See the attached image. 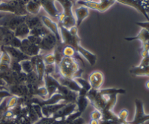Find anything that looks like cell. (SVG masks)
Listing matches in <instances>:
<instances>
[{"label": "cell", "mask_w": 149, "mask_h": 124, "mask_svg": "<svg viewBox=\"0 0 149 124\" xmlns=\"http://www.w3.org/2000/svg\"><path fill=\"white\" fill-rule=\"evenodd\" d=\"M57 68L60 76L71 79L81 77L83 73V70L80 68L78 61L73 57H64Z\"/></svg>", "instance_id": "1"}, {"label": "cell", "mask_w": 149, "mask_h": 124, "mask_svg": "<svg viewBox=\"0 0 149 124\" xmlns=\"http://www.w3.org/2000/svg\"><path fill=\"white\" fill-rule=\"evenodd\" d=\"M0 12H10L17 16L27 15L26 6L20 4L18 1H1L0 4Z\"/></svg>", "instance_id": "2"}, {"label": "cell", "mask_w": 149, "mask_h": 124, "mask_svg": "<svg viewBox=\"0 0 149 124\" xmlns=\"http://www.w3.org/2000/svg\"><path fill=\"white\" fill-rule=\"evenodd\" d=\"M116 1L115 0H101L100 2H87L82 0H79L77 1V4L80 6H84L88 9H92V10H97L100 12H103L106 10H109L111 7L113 5Z\"/></svg>", "instance_id": "3"}, {"label": "cell", "mask_w": 149, "mask_h": 124, "mask_svg": "<svg viewBox=\"0 0 149 124\" xmlns=\"http://www.w3.org/2000/svg\"><path fill=\"white\" fill-rule=\"evenodd\" d=\"M26 16H17L13 14L5 15L0 20V26L7 28L10 30L14 31L19 25L24 23Z\"/></svg>", "instance_id": "4"}, {"label": "cell", "mask_w": 149, "mask_h": 124, "mask_svg": "<svg viewBox=\"0 0 149 124\" xmlns=\"http://www.w3.org/2000/svg\"><path fill=\"white\" fill-rule=\"evenodd\" d=\"M135 115L133 121H128L130 124H143L149 121V114L146 115L144 112L143 103L139 99L135 100Z\"/></svg>", "instance_id": "5"}, {"label": "cell", "mask_w": 149, "mask_h": 124, "mask_svg": "<svg viewBox=\"0 0 149 124\" xmlns=\"http://www.w3.org/2000/svg\"><path fill=\"white\" fill-rule=\"evenodd\" d=\"M30 60L33 64L34 71L37 73L38 77H39L41 87H44L45 86L44 76H45V64L43 61V55L40 54L39 55H36V56H33L31 57Z\"/></svg>", "instance_id": "6"}, {"label": "cell", "mask_w": 149, "mask_h": 124, "mask_svg": "<svg viewBox=\"0 0 149 124\" xmlns=\"http://www.w3.org/2000/svg\"><path fill=\"white\" fill-rule=\"evenodd\" d=\"M57 43L58 41L55 35L52 33H49L42 37V41L40 44L39 45V47L40 48L41 52L45 51L48 54L52 53L56 46Z\"/></svg>", "instance_id": "7"}, {"label": "cell", "mask_w": 149, "mask_h": 124, "mask_svg": "<svg viewBox=\"0 0 149 124\" xmlns=\"http://www.w3.org/2000/svg\"><path fill=\"white\" fill-rule=\"evenodd\" d=\"M19 49L23 53H24L29 57H32L36 56L41 54V49L39 46L32 44L27 38L21 41V44Z\"/></svg>", "instance_id": "8"}, {"label": "cell", "mask_w": 149, "mask_h": 124, "mask_svg": "<svg viewBox=\"0 0 149 124\" xmlns=\"http://www.w3.org/2000/svg\"><path fill=\"white\" fill-rule=\"evenodd\" d=\"M44 82H45V88L47 89V91L48 93L47 99L52 97L54 94H55L57 92L58 87L61 86L59 81L53 76L45 75Z\"/></svg>", "instance_id": "9"}, {"label": "cell", "mask_w": 149, "mask_h": 124, "mask_svg": "<svg viewBox=\"0 0 149 124\" xmlns=\"http://www.w3.org/2000/svg\"><path fill=\"white\" fill-rule=\"evenodd\" d=\"M7 88L9 92L15 97H27L31 96L29 93L26 84H13V85L7 86Z\"/></svg>", "instance_id": "10"}, {"label": "cell", "mask_w": 149, "mask_h": 124, "mask_svg": "<svg viewBox=\"0 0 149 124\" xmlns=\"http://www.w3.org/2000/svg\"><path fill=\"white\" fill-rule=\"evenodd\" d=\"M41 20H42L43 24L49 29V31L55 35L57 41H58V43H62V39H61L58 25L47 16H41Z\"/></svg>", "instance_id": "11"}, {"label": "cell", "mask_w": 149, "mask_h": 124, "mask_svg": "<svg viewBox=\"0 0 149 124\" xmlns=\"http://www.w3.org/2000/svg\"><path fill=\"white\" fill-rule=\"evenodd\" d=\"M2 46L13 60H15L17 62H20L22 61L29 60L31 58L25 55L24 53H23L19 48L13 47V46H3V45Z\"/></svg>", "instance_id": "12"}, {"label": "cell", "mask_w": 149, "mask_h": 124, "mask_svg": "<svg viewBox=\"0 0 149 124\" xmlns=\"http://www.w3.org/2000/svg\"><path fill=\"white\" fill-rule=\"evenodd\" d=\"M77 110L76 103H68L63 107L58 110L52 117L56 120H65L68 116L74 113Z\"/></svg>", "instance_id": "13"}, {"label": "cell", "mask_w": 149, "mask_h": 124, "mask_svg": "<svg viewBox=\"0 0 149 124\" xmlns=\"http://www.w3.org/2000/svg\"><path fill=\"white\" fill-rule=\"evenodd\" d=\"M41 5L46 12L54 18H58L60 12L55 6V0H40Z\"/></svg>", "instance_id": "14"}, {"label": "cell", "mask_w": 149, "mask_h": 124, "mask_svg": "<svg viewBox=\"0 0 149 124\" xmlns=\"http://www.w3.org/2000/svg\"><path fill=\"white\" fill-rule=\"evenodd\" d=\"M104 81L103 74L100 71H94L89 76V83L91 89L98 90L101 88Z\"/></svg>", "instance_id": "15"}, {"label": "cell", "mask_w": 149, "mask_h": 124, "mask_svg": "<svg viewBox=\"0 0 149 124\" xmlns=\"http://www.w3.org/2000/svg\"><path fill=\"white\" fill-rule=\"evenodd\" d=\"M58 76L55 77L57 78L59 83L61 84V85L63 86V87H66V88L69 89L71 91H74L75 92L78 93L79 91L81 89V87H79L78 84H77V81L74 79H71V78H67L62 77L61 76H60L59 73H58Z\"/></svg>", "instance_id": "16"}, {"label": "cell", "mask_w": 149, "mask_h": 124, "mask_svg": "<svg viewBox=\"0 0 149 124\" xmlns=\"http://www.w3.org/2000/svg\"><path fill=\"white\" fill-rule=\"evenodd\" d=\"M65 105H66V103H65L64 102H61V103H58V104L42 106V114H43V116L46 118L52 117L58 110H61Z\"/></svg>", "instance_id": "17"}, {"label": "cell", "mask_w": 149, "mask_h": 124, "mask_svg": "<svg viewBox=\"0 0 149 124\" xmlns=\"http://www.w3.org/2000/svg\"><path fill=\"white\" fill-rule=\"evenodd\" d=\"M74 13L76 16V26L79 28L82 22L89 16L90 11L87 7L84 6H80L75 9Z\"/></svg>", "instance_id": "18"}, {"label": "cell", "mask_w": 149, "mask_h": 124, "mask_svg": "<svg viewBox=\"0 0 149 124\" xmlns=\"http://www.w3.org/2000/svg\"><path fill=\"white\" fill-rule=\"evenodd\" d=\"M77 52H78L85 60H87V62H88L91 66H94L96 64V62H97V55L92 53L91 52H90L89 50L86 49L85 48H84L83 46H80L79 48L77 49Z\"/></svg>", "instance_id": "19"}, {"label": "cell", "mask_w": 149, "mask_h": 124, "mask_svg": "<svg viewBox=\"0 0 149 124\" xmlns=\"http://www.w3.org/2000/svg\"><path fill=\"white\" fill-rule=\"evenodd\" d=\"M115 1H118V2L121 3V4H125V5L127 6H130V7L136 9V10H138L140 12L142 13V14L146 17L148 21H149V17L148 13L145 11V10H144V9L143 8L142 6H141L140 0H115Z\"/></svg>", "instance_id": "20"}, {"label": "cell", "mask_w": 149, "mask_h": 124, "mask_svg": "<svg viewBox=\"0 0 149 124\" xmlns=\"http://www.w3.org/2000/svg\"><path fill=\"white\" fill-rule=\"evenodd\" d=\"M41 8L42 5H41L40 0H31L26 5L28 14L33 15H38Z\"/></svg>", "instance_id": "21"}, {"label": "cell", "mask_w": 149, "mask_h": 124, "mask_svg": "<svg viewBox=\"0 0 149 124\" xmlns=\"http://www.w3.org/2000/svg\"><path fill=\"white\" fill-rule=\"evenodd\" d=\"M13 32H14V34L16 37L23 40V39H26L29 36V34H30V28L28 27L26 23L24 22V23L19 25Z\"/></svg>", "instance_id": "22"}, {"label": "cell", "mask_w": 149, "mask_h": 124, "mask_svg": "<svg viewBox=\"0 0 149 124\" xmlns=\"http://www.w3.org/2000/svg\"><path fill=\"white\" fill-rule=\"evenodd\" d=\"M125 39L127 42L139 40L142 43V45H143L145 44L149 43V32L146 29L142 28L137 36H132V37H126L125 38Z\"/></svg>", "instance_id": "23"}, {"label": "cell", "mask_w": 149, "mask_h": 124, "mask_svg": "<svg viewBox=\"0 0 149 124\" xmlns=\"http://www.w3.org/2000/svg\"><path fill=\"white\" fill-rule=\"evenodd\" d=\"M25 23H26L28 27L30 28V30L40 26V25L43 24L42 20H41V17H39L38 15H33L30 14H28L26 16Z\"/></svg>", "instance_id": "24"}, {"label": "cell", "mask_w": 149, "mask_h": 124, "mask_svg": "<svg viewBox=\"0 0 149 124\" xmlns=\"http://www.w3.org/2000/svg\"><path fill=\"white\" fill-rule=\"evenodd\" d=\"M90 101H89L88 98H87V95H81V94H78V97H77V111L80 112V113H83L86 108L88 106Z\"/></svg>", "instance_id": "25"}, {"label": "cell", "mask_w": 149, "mask_h": 124, "mask_svg": "<svg viewBox=\"0 0 149 124\" xmlns=\"http://www.w3.org/2000/svg\"><path fill=\"white\" fill-rule=\"evenodd\" d=\"M130 73L136 76L149 77V66L139 67L135 66L130 69Z\"/></svg>", "instance_id": "26"}, {"label": "cell", "mask_w": 149, "mask_h": 124, "mask_svg": "<svg viewBox=\"0 0 149 124\" xmlns=\"http://www.w3.org/2000/svg\"><path fill=\"white\" fill-rule=\"evenodd\" d=\"M51 33L49 31V29L46 27L44 24L40 25V26H37V27L34 28L30 30V34L33 35V36H40V37H43L45 35L48 34V33Z\"/></svg>", "instance_id": "27"}, {"label": "cell", "mask_w": 149, "mask_h": 124, "mask_svg": "<svg viewBox=\"0 0 149 124\" xmlns=\"http://www.w3.org/2000/svg\"><path fill=\"white\" fill-rule=\"evenodd\" d=\"M20 65H21L22 72L25 73L26 74H29L31 73L32 71H34L33 64H32L31 60H26L22 62H20Z\"/></svg>", "instance_id": "28"}, {"label": "cell", "mask_w": 149, "mask_h": 124, "mask_svg": "<svg viewBox=\"0 0 149 124\" xmlns=\"http://www.w3.org/2000/svg\"><path fill=\"white\" fill-rule=\"evenodd\" d=\"M28 106V117L29 118V119L31 121L32 124H34L35 123L38 121L39 120V117H38L37 114L36 113L35 110H33V107H32V105H29Z\"/></svg>", "instance_id": "29"}, {"label": "cell", "mask_w": 149, "mask_h": 124, "mask_svg": "<svg viewBox=\"0 0 149 124\" xmlns=\"http://www.w3.org/2000/svg\"><path fill=\"white\" fill-rule=\"evenodd\" d=\"M76 81L77 82V84L79 85V87H81V89L85 90L86 91L88 92L90 89H91V86H90L89 81H87V80L84 79V78H81V77H79V78H75Z\"/></svg>", "instance_id": "30"}, {"label": "cell", "mask_w": 149, "mask_h": 124, "mask_svg": "<svg viewBox=\"0 0 149 124\" xmlns=\"http://www.w3.org/2000/svg\"><path fill=\"white\" fill-rule=\"evenodd\" d=\"M56 65H45V75H50L55 76L57 74Z\"/></svg>", "instance_id": "31"}, {"label": "cell", "mask_w": 149, "mask_h": 124, "mask_svg": "<svg viewBox=\"0 0 149 124\" xmlns=\"http://www.w3.org/2000/svg\"><path fill=\"white\" fill-rule=\"evenodd\" d=\"M43 61L45 65H55V58L53 52L43 55Z\"/></svg>", "instance_id": "32"}, {"label": "cell", "mask_w": 149, "mask_h": 124, "mask_svg": "<svg viewBox=\"0 0 149 124\" xmlns=\"http://www.w3.org/2000/svg\"><path fill=\"white\" fill-rule=\"evenodd\" d=\"M10 70H11L12 71H13V72H15V73L22 72V68H21V65H20V62L11 60V62H10Z\"/></svg>", "instance_id": "33"}, {"label": "cell", "mask_w": 149, "mask_h": 124, "mask_svg": "<svg viewBox=\"0 0 149 124\" xmlns=\"http://www.w3.org/2000/svg\"><path fill=\"white\" fill-rule=\"evenodd\" d=\"M55 121V119L53 117H49L46 118L44 117L42 118L39 119L36 123L34 124H52L54 123V121Z\"/></svg>", "instance_id": "34"}, {"label": "cell", "mask_w": 149, "mask_h": 124, "mask_svg": "<svg viewBox=\"0 0 149 124\" xmlns=\"http://www.w3.org/2000/svg\"><path fill=\"white\" fill-rule=\"evenodd\" d=\"M90 118H91V120L94 121H100L102 119V113L100 110H95L93 113H91L90 114Z\"/></svg>", "instance_id": "35"}, {"label": "cell", "mask_w": 149, "mask_h": 124, "mask_svg": "<svg viewBox=\"0 0 149 124\" xmlns=\"http://www.w3.org/2000/svg\"><path fill=\"white\" fill-rule=\"evenodd\" d=\"M27 39L31 42L33 44H36L37 46H39L41 43V41H42V37L40 36H33V35H29L27 37Z\"/></svg>", "instance_id": "36"}, {"label": "cell", "mask_w": 149, "mask_h": 124, "mask_svg": "<svg viewBox=\"0 0 149 124\" xmlns=\"http://www.w3.org/2000/svg\"><path fill=\"white\" fill-rule=\"evenodd\" d=\"M128 114H129L128 110H125V109L122 110V111L119 113V115H118V118H119V121H120L122 123H123L124 122L127 121V118L128 117Z\"/></svg>", "instance_id": "37"}, {"label": "cell", "mask_w": 149, "mask_h": 124, "mask_svg": "<svg viewBox=\"0 0 149 124\" xmlns=\"http://www.w3.org/2000/svg\"><path fill=\"white\" fill-rule=\"evenodd\" d=\"M12 94L9 92L7 90H2V91H0V104L2 103L3 100L6 98H8V97H11Z\"/></svg>", "instance_id": "38"}, {"label": "cell", "mask_w": 149, "mask_h": 124, "mask_svg": "<svg viewBox=\"0 0 149 124\" xmlns=\"http://www.w3.org/2000/svg\"><path fill=\"white\" fill-rule=\"evenodd\" d=\"M32 107H33V110H35L36 113L37 114L38 117H39V119L44 118L43 114H42V107H41L40 105H39L34 104V105H32Z\"/></svg>", "instance_id": "39"}, {"label": "cell", "mask_w": 149, "mask_h": 124, "mask_svg": "<svg viewBox=\"0 0 149 124\" xmlns=\"http://www.w3.org/2000/svg\"><path fill=\"white\" fill-rule=\"evenodd\" d=\"M135 24L141 27V28H144L149 32V21L146 22H136Z\"/></svg>", "instance_id": "40"}, {"label": "cell", "mask_w": 149, "mask_h": 124, "mask_svg": "<svg viewBox=\"0 0 149 124\" xmlns=\"http://www.w3.org/2000/svg\"><path fill=\"white\" fill-rule=\"evenodd\" d=\"M138 66H139V67L149 66V55L148 56L146 57H143L141 63H140Z\"/></svg>", "instance_id": "41"}, {"label": "cell", "mask_w": 149, "mask_h": 124, "mask_svg": "<svg viewBox=\"0 0 149 124\" xmlns=\"http://www.w3.org/2000/svg\"><path fill=\"white\" fill-rule=\"evenodd\" d=\"M85 121H84V119L81 117H79L77 118H76L75 120L72 121L70 123H66V124H84Z\"/></svg>", "instance_id": "42"}, {"label": "cell", "mask_w": 149, "mask_h": 124, "mask_svg": "<svg viewBox=\"0 0 149 124\" xmlns=\"http://www.w3.org/2000/svg\"><path fill=\"white\" fill-rule=\"evenodd\" d=\"M0 86H1V87H7V84H6L5 81H4V80L1 78V77H0Z\"/></svg>", "instance_id": "43"}, {"label": "cell", "mask_w": 149, "mask_h": 124, "mask_svg": "<svg viewBox=\"0 0 149 124\" xmlns=\"http://www.w3.org/2000/svg\"><path fill=\"white\" fill-rule=\"evenodd\" d=\"M29 1H31V0H18V1L20 3V4H22L23 5H25V6L29 3Z\"/></svg>", "instance_id": "44"}, {"label": "cell", "mask_w": 149, "mask_h": 124, "mask_svg": "<svg viewBox=\"0 0 149 124\" xmlns=\"http://www.w3.org/2000/svg\"><path fill=\"white\" fill-rule=\"evenodd\" d=\"M89 124H99V121H97L91 120V121H90V123H89Z\"/></svg>", "instance_id": "45"}, {"label": "cell", "mask_w": 149, "mask_h": 124, "mask_svg": "<svg viewBox=\"0 0 149 124\" xmlns=\"http://www.w3.org/2000/svg\"><path fill=\"white\" fill-rule=\"evenodd\" d=\"M146 87L147 89H149V81H148L146 83Z\"/></svg>", "instance_id": "46"}, {"label": "cell", "mask_w": 149, "mask_h": 124, "mask_svg": "<svg viewBox=\"0 0 149 124\" xmlns=\"http://www.w3.org/2000/svg\"><path fill=\"white\" fill-rule=\"evenodd\" d=\"M4 16H5V15H0V20H1V18H3V17H4Z\"/></svg>", "instance_id": "47"}, {"label": "cell", "mask_w": 149, "mask_h": 124, "mask_svg": "<svg viewBox=\"0 0 149 124\" xmlns=\"http://www.w3.org/2000/svg\"><path fill=\"white\" fill-rule=\"evenodd\" d=\"M71 1H72L73 2H74V1H79V0H71Z\"/></svg>", "instance_id": "48"}, {"label": "cell", "mask_w": 149, "mask_h": 124, "mask_svg": "<svg viewBox=\"0 0 149 124\" xmlns=\"http://www.w3.org/2000/svg\"><path fill=\"white\" fill-rule=\"evenodd\" d=\"M1 46H2V44H1V42H0V47H1Z\"/></svg>", "instance_id": "49"}, {"label": "cell", "mask_w": 149, "mask_h": 124, "mask_svg": "<svg viewBox=\"0 0 149 124\" xmlns=\"http://www.w3.org/2000/svg\"><path fill=\"white\" fill-rule=\"evenodd\" d=\"M16 124H20V123H19L18 121H17V122H16Z\"/></svg>", "instance_id": "50"}, {"label": "cell", "mask_w": 149, "mask_h": 124, "mask_svg": "<svg viewBox=\"0 0 149 124\" xmlns=\"http://www.w3.org/2000/svg\"><path fill=\"white\" fill-rule=\"evenodd\" d=\"M9 1H18V0H9Z\"/></svg>", "instance_id": "51"}]
</instances>
